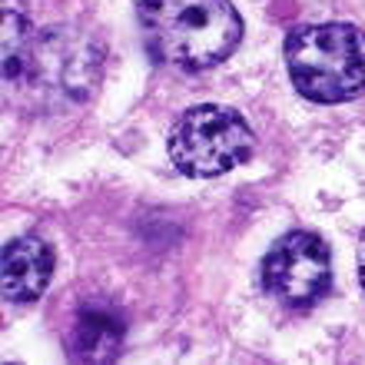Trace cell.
<instances>
[{
    "instance_id": "1",
    "label": "cell",
    "mask_w": 365,
    "mask_h": 365,
    "mask_svg": "<svg viewBox=\"0 0 365 365\" xmlns=\"http://www.w3.org/2000/svg\"><path fill=\"white\" fill-rule=\"evenodd\" d=\"M103 50L70 27L34 30L20 10L4 7V83L34 110H63L96 90Z\"/></svg>"
},
{
    "instance_id": "2",
    "label": "cell",
    "mask_w": 365,
    "mask_h": 365,
    "mask_svg": "<svg viewBox=\"0 0 365 365\" xmlns=\"http://www.w3.org/2000/svg\"><path fill=\"white\" fill-rule=\"evenodd\" d=\"M136 20L146 50L190 73L220 67L242 40L232 0H136Z\"/></svg>"
},
{
    "instance_id": "3",
    "label": "cell",
    "mask_w": 365,
    "mask_h": 365,
    "mask_svg": "<svg viewBox=\"0 0 365 365\" xmlns=\"http://www.w3.org/2000/svg\"><path fill=\"white\" fill-rule=\"evenodd\" d=\"M292 87L312 103H349L365 93V30L352 24H309L286 40Z\"/></svg>"
},
{
    "instance_id": "4",
    "label": "cell",
    "mask_w": 365,
    "mask_h": 365,
    "mask_svg": "<svg viewBox=\"0 0 365 365\" xmlns=\"http://www.w3.org/2000/svg\"><path fill=\"white\" fill-rule=\"evenodd\" d=\"M252 153V130L236 110L220 103L190 106L173 123L170 160L190 180H212L246 163Z\"/></svg>"
},
{
    "instance_id": "5",
    "label": "cell",
    "mask_w": 365,
    "mask_h": 365,
    "mask_svg": "<svg viewBox=\"0 0 365 365\" xmlns=\"http://www.w3.org/2000/svg\"><path fill=\"white\" fill-rule=\"evenodd\" d=\"M262 286L269 296L292 309H306L332 286V256L322 236L309 230H292L272 242L262 259Z\"/></svg>"
},
{
    "instance_id": "6",
    "label": "cell",
    "mask_w": 365,
    "mask_h": 365,
    "mask_svg": "<svg viewBox=\"0 0 365 365\" xmlns=\"http://www.w3.org/2000/svg\"><path fill=\"white\" fill-rule=\"evenodd\" d=\"M126 339V322L113 306L87 302L77 309L67 332V356L83 365H103L120 359Z\"/></svg>"
},
{
    "instance_id": "7",
    "label": "cell",
    "mask_w": 365,
    "mask_h": 365,
    "mask_svg": "<svg viewBox=\"0 0 365 365\" xmlns=\"http://www.w3.org/2000/svg\"><path fill=\"white\" fill-rule=\"evenodd\" d=\"M4 299L7 302H34L47 292L53 279V250L40 236H17L4 246L0 259Z\"/></svg>"
},
{
    "instance_id": "8",
    "label": "cell",
    "mask_w": 365,
    "mask_h": 365,
    "mask_svg": "<svg viewBox=\"0 0 365 365\" xmlns=\"http://www.w3.org/2000/svg\"><path fill=\"white\" fill-rule=\"evenodd\" d=\"M356 266H359V282H362V289H365V232H362V240H359V256H356Z\"/></svg>"
}]
</instances>
